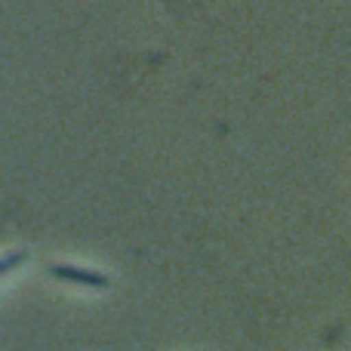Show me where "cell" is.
Returning a JSON list of instances; mask_svg holds the SVG:
<instances>
[{"label": "cell", "mask_w": 351, "mask_h": 351, "mask_svg": "<svg viewBox=\"0 0 351 351\" xmlns=\"http://www.w3.org/2000/svg\"><path fill=\"white\" fill-rule=\"evenodd\" d=\"M53 274L62 280H74V284L84 287H96V290H105L108 287V278L96 271H84V268H71V265H53Z\"/></svg>", "instance_id": "1"}, {"label": "cell", "mask_w": 351, "mask_h": 351, "mask_svg": "<svg viewBox=\"0 0 351 351\" xmlns=\"http://www.w3.org/2000/svg\"><path fill=\"white\" fill-rule=\"evenodd\" d=\"M25 259H28V256H25V253H12V256H6V259L0 262V274H10L12 268H16L19 262H25Z\"/></svg>", "instance_id": "2"}]
</instances>
